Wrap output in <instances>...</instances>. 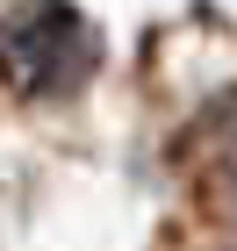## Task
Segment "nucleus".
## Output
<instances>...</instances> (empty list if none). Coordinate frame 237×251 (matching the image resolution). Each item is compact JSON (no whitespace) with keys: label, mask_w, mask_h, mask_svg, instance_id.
Returning a JSON list of instances; mask_svg holds the SVG:
<instances>
[{"label":"nucleus","mask_w":237,"mask_h":251,"mask_svg":"<svg viewBox=\"0 0 237 251\" xmlns=\"http://www.w3.org/2000/svg\"><path fill=\"white\" fill-rule=\"evenodd\" d=\"M94 65V29L65 0H22V15L0 29V72L15 94H58Z\"/></svg>","instance_id":"f257e3e1"},{"label":"nucleus","mask_w":237,"mask_h":251,"mask_svg":"<svg viewBox=\"0 0 237 251\" xmlns=\"http://www.w3.org/2000/svg\"><path fill=\"white\" fill-rule=\"evenodd\" d=\"M216 194H223V208L237 215V144L223 151V165H216Z\"/></svg>","instance_id":"f03ea898"}]
</instances>
